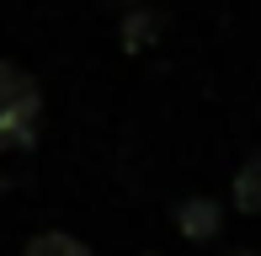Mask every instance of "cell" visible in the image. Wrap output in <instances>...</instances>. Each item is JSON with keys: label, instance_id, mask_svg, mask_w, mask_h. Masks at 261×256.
I'll return each mask as SVG.
<instances>
[{"label": "cell", "instance_id": "5", "mask_svg": "<svg viewBox=\"0 0 261 256\" xmlns=\"http://www.w3.org/2000/svg\"><path fill=\"white\" fill-rule=\"evenodd\" d=\"M234 256H256V251H234Z\"/></svg>", "mask_w": 261, "mask_h": 256}, {"label": "cell", "instance_id": "4", "mask_svg": "<svg viewBox=\"0 0 261 256\" xmlns=\"http://www.w3.org/2000/svg\"><path fill=\"white\" fill-rule=\"evenodd\" d=\"M21 256H91V251L80 246L75 235H64V229H43V235L32 240V246L21 251Z\"/></svg>", "mask_w": 261, "mask_h": 256}, {"label": "cell", "instance_id": "1", "mask_svg": "<svg viewBox=\"0 0 261 256\" xmlns=\"http://www.w3.org/2000/svg\"><path fill=\"white\" fill-rule=\"evenodd\" d=\"M32 123H38V86L21 64L0 59V149L6 144H27Z\"/></svg>", "mask_w": 261, "mask_h": 256}, {"label": "cell", "instance_id": "3", "mask_svg": "<svg viewBox=\"0 0 261 256\" xmlns=\"http://www.w3.org/2000/svg\"><path fill=\"white\" fill-rule=\"evenodd\" d=\"M234 203H240L245 214H261V155H251L234 171Z\"/></svg>", "mask_w": 261, "mask_h": 256}, {"label": "cell", "instance_id": "2", "mask_svg": "<svg viewBox=\"0 0 261 256\" xmlns=\"http://www.w3.org/2000/svg\"><path fill=\"white\" fill-rule=\"evenodd\" d=\"M176 224H181V235L208 240L213 229H219V203H213V197H192V203L176 208Z\"/></svg>", "mask_w": 261, "mask_h": 256}]
</instances>
